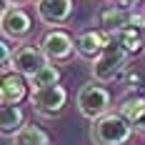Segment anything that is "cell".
Returning <instances> with one entry per match:
<instances>
[{
    "label": "cell",
    "mask_w": 145,
    "mask_h": 145,
    "mask_svg": "<svg viewBox=\"0 0 145 145\" xmlns=\"http://www.w3.org/2000/svg\"><path fill=\"white\" fill-rule=\"evenodd\" d=\"M133 130L135 128L120 113H105L90 123V140L93 145H128Z\"/></svg>",
    "instance_id": "cell-1"
},
{
    "label": "cell",
    "mask_w": 145,
    "mask_h": 145,
    "mask_svg": "<svg viewBox=\"0 0 145 145\" xmlns=\"http://www.w3.org/2000/svg\"><path fill=\"white\" fill-rule=\"evenodd\" d=\"M128 58L130 55L120 48V43H118L115 35H113L110 43H108V48L90 63V75L95 78V83H110V80L120 78L123 72L128 70Z\"/></svg>",
    "instance_id": "cell-2"
},
{
    "label": "cell",
    "mask_w": 145,
    "mask_h": 145,
    "mask_svg": "<svg viewBox=\"0 0 145 145\" xmlns=\"http://www.w3.org/2000/svg\"><path fill=\"white\" fill-rule=\"evenodd\" d=\"M75 103H78L80 115L88 118L90 123L98 120V118H103L105 113H110V93H108L103 85H98L95 80L85 83V85L78 90Z\"/></svg>",
    "instance_id": "cell-3"
},
{
    "label": "cell",
    "mask_w": 145,
    "mask_h": 145,
    "mask_svg": "<svg viewBox=\"0 0 145 145\" xmlns=\"http://www.w3.org/2000/svg\"><path fill=\"white\" fill-rule=\"evenodd\" d=\"M30 105L40 118H55L68 105V90L63 85H50V88H43V90H35L30 95Z\"/></svg>",
    "instance_id": "cell-4"
},
{
    "label": "cell",
    "mask_w": 145,
    "mask_h": 145,
    "mask_svg": "<svg viewBox=\"0 0 145 145\" xmlns=\"http://www.w3.org/2000/svg\"><path fill=\"white\" fill-rule=\"evenodd\" d=\"M38 48L45 53L48 63H65V60H70L72 53H75V40H72L65 30L55 28V30H48L43 35V40H40Z\"/></svg>",
    "instance_id": "cell-5"
},
{
    "label": "cell",
    "mask_w": 145,
    "mask_h": 145,
    "mask_svg": "<svg viewBox=\"0 0 145 145\" xmlns=\"http://www.w3.org/2000/svg\"><path fill=\"white\" fill-rule=\"evenodd\" d=\"M3 35L5 40H25L33 30V18L28 15L25 8H15V5H5L3 8Z\"/></svg>",
    "instance_id": "cell-6"
},
{
    "label": "cell",
    "mask_w": 145,
    "mask_h": 145,
    "mask_svg": "<svg viewBox=\"0 0 145 145\" xmlns=\"http://www.w3.org/2000/svg\"><path fill=\"white\" fill-rule=\"evenodd\" d=\"M45 65H48V58H45L43 50L35 48V45H20L13 53V72L28 78V80L35 72H40Z\"/></svg>",
    "instance_id": "cell-7"
},
{
    "label": "cell",
    "mask_w": 145,
    "mask_h": 145,
    "mask_svg": "<svg viewBox=\"0 0 145 145\" xmlns=\"http://www.w3.org/2000/svg\"><path fill=\"white\" fill-rule=\"evenodd\" d=\"M35 13L43 25H50L55 30L58 25H65L72 18V0H38Z\"/></svg>",
    "instance_id": "cell-8"
},
{
    "label": "cell",
    "mask_w": 145,
    "mask_h": 145,
    "mask_svg": "<svg viewBox=\"0 0 145 145\" xmlns=\"http://www.w3.org/2000/svg\"><path fill=\"white\" fill-rule=\"evenodd\" d=\"M110 38H113V35H108V33H103V30H85V33H80V35L75 38V53H78L80 58L95 60L103 50L108 48Z\"/></svg>",
    "instance_id": "cell-9"
},
{
    "label": "cell",
    "mask_w": 145,
    "mask_h": 145,
    "mask_svg": "<svg viewBox=\"0 0 145 145\" xmlns=\"http://www.w3.org/2000/svg\"><path fill=\"white\" fill-rule=\"evenodd\" d=\"M95 23L100 25L103 33H108V35H118L120 30H125L128 25H130V13L123 10V8H118V5H105V8L98 10Z\"/></svg>",
    "instance_id": "cell-10"
},
{
    "label": "cell",
    "mask_w": 145,
    "mask_h": 145,
    "mask_svg": "<svg viewBox=\"0 0 145 145\" xmlns=\"http://www.w3.org/2000/svg\"><path fill=\"white\" fill-rule=\"evenodd\" d=\"M28 78L18 75V72H8L3 75V85H0V100L3 105H18L25 100L28 95Z\"/></svg>",
    "instance_id": "cell-11"
},
{
    "label": "cell",
    "mask_w": 145,
    "mask_h": 145,
    "mask_svg": "<svg viewBox=\"0 0 145 145\" xmlns=\"http://www.w3.org/2000/svg\"><path fill=\"white\" fill-rule=\"evenodd\" d=\"M115 40L120 43V48L128 55H138L140 50H145V30H138L133 25H128L125 30H120L115 35Z\"/></svg>",
    "instance_id": "cell-12"
},
{
    "label": "cell",
    "mask_w": 145,
    "mask_h": 145,
    "mask_svg": "<svg viewBox=\"0 0 145 145\" xmlns=\"http://www.w3.org/2000/svg\"><path fill=\"white\" fill-rule=\"evenodd\" d=\"M23 125H25V115H23V110L18 105H3V113H0V130H3V135L13 138Z\"/></svg>",
    "instance_id": "cell-13"
},
{
    "label": "cell",
    "mask_w": 145,
    "mask_h": 145,
    "mask_svg": "<svg viewBox=\"0 0 145 145\" xmlns=\"http://www.w3.org/2000/svg\"><path fill=\"white\" fill-rule=\"evenodd\" d=\"M13 145H50V135L38 125H23L13 135Z\"/></svg>",
    "instance_id": "cell-14"
},
{
    "label": "cell",
    "mask_w": 145,
    "mask_h": 145,
    "mask_svg": "<svg viewBox=\"0 0 145 145\" xmlns=\"http://www.w3.org/2000/svg\"><path fill=\"white\" fill-rule=\"evenodd\" d=\"M58 80H60V70L53 65V63H48L40 72H35V75L28 80V85H30V90L35 93V90H43V88L58 85Z\"/></svg>",
    "instance_id": "cell-15"
},
{
    "label": "cell",
    "mask_w": 145,
    "mask_h": 145,
    "mask_svg": "<svg viewBox=\"0 0 145 145\" xmlns=\"http://www.w3.org/2000/svg\"><path fill=\"white\" fill-rule=\"evenodd\" d=\"M143 110H145V98H143V95H133V93L128 95V98H123L120 105H118V113L125 118L130 125H133V120L140 115Z\"/></svg>",
    "instance_id": "cell-16"
},
{
    "label": "cell",
    "mask_w": 145,
    "mask_h": 145,
    "mask_svg": "<svg viewBox=\"0 0 145 145\" xmlns=\"http://www.w3.org/2000/svg\"><path fill=\"white\" fill-rule=\"evenodd\" d=\"M133 128H135L138 133H143V135H145V110L135 118V120H133Z\"/></svg>",
    "instance_id": "cell-17"
},
{
    "label": "cell",
    "mask_w": 145,
    "mask_h": 145,
    "mask_svg": "<svg viewBox=\"0 0 145 145\" xmlns=\"http://www.w3.org/2000/svg\"><path fill=\"white\" fill-rule=\"evenodd\" d=\"M138 3H140V0H115V5H118V8H123V10H133Z\"/></svg>",
    "instance_id": "cell-18"
},
{
    "label": "cell",
    "mask_w": 145,
    "mask_h": 145,
    "mask_svg": "<svg viewBox=\"0 0 145 145\" xmlns=\"http://www.w3.org/2000/svg\"><path fill=\"white\" fill-rule=\"evenodd\" d=\"M28 0H5V5H15V8H23Z\"/></svg>",
    "instance_id": "cell-19"
}]
</instances>
